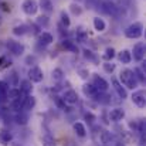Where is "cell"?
I'll list each match as a JSON object with an SVG mask.
<instances>
[{
    "label": "cell",
    "mask_w": 146,
    "mask_h": 146,
    "mask_svg": "<svg viewBox=\"0 0 146 146\" xmlns=\"http://www.w3.org/2000/svg\"><path fill=\"white\" fill-rule=\"evenodd\" d=\"M21 95H24L20 90H17V88H13V90H9L7 91V98H10L11 101L13 99H17L19 97H21Z\"/></svg>",
    "instance_id": "484cf974"
},
{
    "label": "cell",
    "mask_w": 146,
    "mask_h": 146,
    "mask_svg": "<svg viewBox=\"0 0 146 146\" xmlns=\"http://www.w3.org/2000/svg\"><path fill=\"white\" fill-rule=\"evenodd\" d=\"M132 101L136 106L139 108H145V104H146V95H145V91L143 90H139V91H135L132 94Z\"/></svg>",
    "instance_id": "ba28073f"
},
{
    "label": "cell",
    "mask_w": 146,
    "mask_h": 146,
    "mask_svg": "<svg viewBox=\"0 0 146 146\" xmlns=\"http://www.w3.org/2000/svg\"><path fill=\"white\" fill-rule=\"evenodd\" d=\"M119 80H121L122 85H125L126 88H131V90L136 88V85H138V81H136V78H135L133 71H132V70H128V68L121 71Z\"/></svg>",
    "instance_id": "6da1fadb"
},
{
    "label": "cell",
    "mask_w": 146,
    "mask_h": 146,
    "mask_svg": "<svg viewBox=\"0 0 146 146\" xmlns=\"http://www.w3.org/2000/svg\"><path fill=\"white\" fill-rule=\"evenodd\" d=\"M44 13H47V14H51L52 11H54V7H52V3H51V0H40V6H38Z\"/></svg>",
    "instance_id": "d6986e66"
},
{
    "label": "cell",
    "mask_w": 146,
    "mask_h": 146,
    "mask_svg": "<svg viewBox=\"0 0 146 146\" xmlns=\"http://www.w3.org/2000/svg\"><path fill=\"white\" fill-rule=\"evenodd\" d=\"M52 78H54L55 81H61V80H62V70L55 68V70L52 71Z\"/></svg>",
    "instance_id": "d590c367"
},
{
    "label": "cell",
    "mask_w": 146,
    "mask_h": 146,
    "mask_svg": "<svg viewBox=\"0 0 146 146\" xmlns=\"http://www.w3.org/2000/svg\"><path fill=\"white\" fill-rule=\"evenodd\" d=\"M118 58L122 64H129L132 61V52L129 50H122L118 52Z\"/></svg>",
    "instance_id": "5bb4252c"
},
{
    "label": "cell",
    "mask_w": 146,
    "mask_h": 146,
    "mask_svg": "<svg viewBox=\"0 0 146 146\" xmlns=\"http://www.w3.org/2000/svg\"><path fill=\"white\" fill-rule=\"evenodd\" d=\"M6 48L9 50L13 55H21L24 52V46L20 44L19 41H14V40H7L6 41Z\"/></svg>",
    "instance_id": "277c9868"
},
{
    "label": "cell",
    "mask_w": 146,
    "mask_h": 146,
    "mask_svg": "<svg viewBox=\"0 0 146 146\" xmlns=\"http://www.w3.org/2000/svg\"><path fill=\"white\" fill-rule=\"evenodd\" d=\"M101 10H102L105 14H109V16H113V17H116L118 13H119V7H118L113 1H111V0L102 1V3H101Z\"/></svg>",
    "instance_id": "3957f363"
},
{
    "label": "cell",
    "mask_w": 146,
    "mask_h": 146,
    "mask_svg": "<svg viewBox=\"0 0 146 146\" xmlns=\"http://www.w3.org/2000/svg\"><path fill=\"white\" fill-rule=\"evenodd\" d=\"M62 101H64L65 104L74 105V104H77V102H78V94H77L74 90H70V91H67V92L64 94Z\"/></svg>",
    "instance_id": "8fae6325"
},
{
    "label": "cell",
    "mask_w": 146,
    "mask_h": 146,
    "mask_svg": "<svg viewBox=\"0 0 146 146\" xmlns=\"http://www.w3.org/2000/svg\"><path fill=\"white\" fill-rule=\"evenodd\" d=\"M82 92H84L87 97H91V98H95V95L98 94L97 88H95L94 85H91V84H85V85L82 87Z\"/></svg>",
    "instance_id": "ffe728a7"
},
{
    "label": "cell",
    "mask_w": 146,
    "mask_h": 146,
    "mask_svg": "<svg viewBox=\"0 0 146 146\" xmlns=\"http://www.w3.org/2000/svg\"><path fill=\"white\" fill-rule=\"evenodd\" d=\"M92 85L97 88L98 92H106L108 88H109V84H108L102 77H99L98 74H94V84H92Z\"/></svg>",
    "instance_id": "52a82bcc"
},
{
    "label": "cell",
    "mask_w": 146,
    "mask_h": 146,
    "mask_svg": "<svg viewBox=\"0 0 146 146\" xmlns=\"http://www.w3.org/2000/svg\"><path fill=\"white\" fill-rule=\"evenodd\" d=\"M133 74H135V78L138 82H145V71L142 68H135Z\"/></svg>",
    "instance_id": "4316f807"
},
{
    "label": "cell",
    "mask_w": 146,
    "mask_h": 146,
    "mask_svg": "<svg viewBox=\"0 0 146 146\" xmlns=\"http://www.w3.org/2000/svg\"><path fill=\"white\" fill-rule=\"evenodd\" d=\"M43 146H57V145H55V142H54V139L51 136H44L43 138Z\"/></svg>",
    "instance_id": "8d00e7d4"
},
{
    "label": "cell",
    "mask_w": 146,
    "mask_h": 146,
    "mask_svg": "<svg viewBox=\"0 0 146 146\" xmlns=\"http://www.w3.org/2000/svg\"><path fill=\"white\" fill-rule=\"evenodd\" d=\"M112 141H113V138H112L111 132H108V131L101 132V142H102V145H111Z\"/></svg>",
    "instance_id": "cb8c5ba5"
},
{
    "label": "cell",
    "mask_w": 146,
    "mask_h": 146,
    "mask_svg": "<svg viewBox=\"0 0 146 146\" xmlns=\"http://www.w3.org/2000/svg\"><path fill=\"white\" fill-rule=\"evenodd\" d=\"M16 122L19 123V125H26L27 122H29V115H26V113H17L16 115Z\"/></svg>",
    "instance_id": "f1b7e54d"
},
{
    "label": "cell",
    "mask_w": 146,
    "mask_h": 146,
    "mask_svg": "<svg viewBox=\"0 0 146 146\" xmlns=\"http://www.w3.org/2000/svg\"><path fill=\"white\" fill-rule=\"evenodd\" d=\"M26 33H29V26H26V24H20V26H16L13 29L14 36H24Z\"/></svg>",
    "instance_id": "603a6c76"
},
{
    "label": "cell",
    "mask_w": 146,
    "mask_h": 146,
    "mask_svg": "<svg viewBox=\"0 0 146 146\" xmlns=\"http://www.w3.org/2000/svg\"><path fill=\"white\" fill-rule=\"evenodd\" d=\"M70 10H71V13L75 14V16H80V14L82 13V7H81L80 4H75V3H72V4L70 6Z\"/></svg>",
    "instance_id": "1f68e13d"
},
{
    "label": "cell",
    "mask_w": 146,
    "mask_h": 146,
    "mask_svg": "<svg viewBox=\"0 0 146 146\" xmlns=\"http://www.w3.org/2000/svg\"><path fill=\"white\" fill-rule=\"evenodd\" d=\"M48 23H50V20H48V17L47 16H40L38 19H37V24L41 27V26H48Z\"/></svg>",
    "instance_id": "e575fe53"
},
{
    "label": "cell",
    "mask_w": 146,
    "mask_h": 146,
    "mask_svg": "<svg viewBox=\"0 0 146 146\" xmlns=\"http://www.w3.org/2000/svg\"><path fill=\"white\" fill-rule=\"evenodd\" d=\"M21 9H23V11L26 14L34 16L37 13V10H38V4H37L36 0H24L23 4H21Z\"/></svg>",
    "instance_id": "5b68a950"
},
{
    "label": "cell",
    "mask_w": 146,
    "mask_h": 146,
    "mask_svg": "<svg viewBox=\"0 0 146 146\" xmlns=\"http://www.w3.org/2000/svg\"><path fill=\"white\" fill-rule=\"evenodd\" d=\"M43 78H44V75H43V71H41L40 67L34 65L29 70V80L31 82H41Z\"/></svg>",
    "instance_id": "8992f818"
},
{
    "label": "cell",
    "mask_w": 146,
    "mask_h": 146,
    "mask_svg": "<svg viewBox=\"0 0 146 146\" xmlns=\"http://www.w3.org/2000/svg\"><path fill=\"white\" fill-rule=\"evenodd\" d=\"M115 55H116V51L112 48V47H108V48L105 50V54L102 55V58H104L105 61H111Z\"/></svg>",
    "instance_id": "83f0119b"
},
{
    "label": "cell",
    "mask_w": 146,
    "mask_h": 146,
    "mask_svg": "<svg viewBox=\"0 0 146 146\" xmlns=\"http://www.w3.org/2000/svg\"><path fill=\"white\" fill-rule=\"evenodd\" d=\"M115 146H125L122 142H118V143H115Z\"/></svg>",
    "instance_id": "7bdbcfd3"
},
{
    "label": "cell",
    "mask_w": 146,
    "mask_h": 146,
    "mask_svg": "<svg viewBox=\"0 0 146 146\" xmlns=\"http://www.w3.org/2000/svg\"><path fill=\"white\" fill-rule=\"evenodd\" d=\"M52 41H54L52 36H51L50 33H47V31L38 34V44H40V46H50Z\"/></svg>",
    "instance_id": "4fadbf2b"
},
{
    "label": "cell",
    "mask_w": 146,
    "mask_h": 146,
    "mask_svg": "<svg viewBox=\"0 0 146 146\" xmlns=\"http://www.w3.org/2000/svg\"><path fill=\"white\" fill-rule=\"evenodd\" d=\"M24 97H26V95H21V97H19L17 99H13V102H11V109H13V111H16V112H21V111H23Z\"/></svg>",
    "instance_id": "2e32d148"
},
{
    "label": "cell",
    "mask_w": 146,
    "mask_h": 146,
    "mask_svg": "<svg viewBox=\"0 0 146 146\" xmlns=\"http://www.w3.org/2000/svg\"><path fill=\"white\" fill-rule=\"evenodd\" d=\"M85 119H87V122L92 123V122L95 121V116H94L92 113H85Z\"/></svg>",
    "instance_id": "ab89813d"
},
{
    "label": "cell",
    "mask_w": 146,
    "mask_h": 146,
    "mask_svg": "<svg viewBox=\"0 0 146 146\" xmlns=\"http://www.w3.org/2000/svg\"><path fill=\"white\" fill-rule=\"evenodd\" d=\"M11 65V60L6 55L0 57V70H4V68H9Z\"/></svg>",
    "instance_id": "f546056e"
},
{
    "label": "cell",
    "mask_w": 146,
    "mask_h": 146,
    "mask_svg": "<svg viewBox=\"0 0 146 146\" xmlns=\"http://www.w3.org/2000/svg\"><path fill=\"white\" fill-rule=\"evenodd\" d=\"M62 47L67 50V51H70V52H74V54H77L78 52V47H77V44L74 43V41H71V40H67V38H64L62 40Z\"/></svg>",
    "instance_id": "e0dca14e"
},
{
    "label": "cell",
    "mask_w": 146,
    "mask_h": 146,
    "mask_svg": "<svg viewBox=\"0 0 146 146\" xmlns=\"http://www.w3.org/2000/svg\"><path fill=\"white\" fill-rule=\"evenodd\" d=\"M77 40H78V43H84L87 40V33L82 29H78L77 30Z\"/></svg>",
    "instance_id": "d6a6232c"
},
{
    "label": "cell",
    "mask_w": 146,
    "mask_h": 146,
    "mask_svg": "<svg viewBox=\"0 0 146 146\" xmlns=\"http://www.w3.org/2000/svg\"><path fill=\"white\" fill-rule=\"evenodd\" d=\"M112 85H113V90L116 91V94H118V97L121 98V99H126L128 98V92H126V90L119 84V81L118 80H112Z\"/></svg>",
    "instance_id": "7c38bea8"
},
{
    "label": "cell",
    "mask_w": 146,
    "mask_h": 146,
    "mask_svg": "<svg viewBox=\"0 0 146 146\" xmlns=\"http://www.w3.org/2000/svg\"><path fill=\"white\" fill-rule=\"evenodd\" d=\"M0 23H1V17H0Z\"/></svg>",
    "instance_id": "ee69618b"
},
{
    "label": "cell",
    "mask_w": 146,
    "mask_h": 146,
    "mask_svg": "<svg viewBox=\"0 0 146 146\" xmlns=\"http://www.w3.org/2000/svg\"><path fill=\"white\" fill-rule=\"evenodd\" d=\"M145 43H136L135 46H133V58L136 60V61H143V58H145Z\"/></svg>",
    "instance_id": "9c48e42d"
},
{
    "label": "cell",
    "mask_w": 146,
    "mask_h": 146,
    "mask_svg": "<svg viewBox=\"0 0 146 146\" xmlns=\"http://www.w3.org/2000/svg\"><path fill=\"white\" fill-rule=\"evenodd\" d=\"M82 52H84V57H85L87 60H90V61H95V55H94V52H92L91 50L85 48Z\"/></svg>",
    "instance_id": "74e56055"
},
{
    "label": "cell",
    "mask_w": 146,
    "mask_h": 146,
    "mask_svg": "<svg viewBox=\"0 0 146 146\" xmlns=\"http://www.w3.org/2000/svg\"><path fill=\"white\" fill-rule=\"evenodd\" d=\"M11 139H13V135H11V132H9V131H0V143L3 146H7L10 142H11Z\"/></svg>",
    "instance_id": "9a60e30c"
},
{
    "label": "cell",
    "mask_w": 146,
    "mask_h": 146,
    "mask_svg": "<svg viewBox=\"0 0 146 146\" xmlns=\"http://www.w3.org/2000/svg\"><path fill=\"white\" fill-rule=\"evenodd\" d=\"M60 19H61V24H62L64 27H70V24H71V20H70V17H68V14H67L65 11H61V14H60Z\"/></svg>",
    "instance_id": "4dcf8cb0"
},
{
    "label": "cell",
    "mask_w": 146,
    "mask_h": 146,
    "mask_svg": "<svg viewBox=\"0 0 146 146\" xmlns=\"http://www.w3.org/2000/svg\"><path fill=\"white\" fill-rule=\"evenodd\" d=\"M123 118H125V111L121 108H115L109 112V121H112V122H119Z\"/></svg>",
    "instance_id": "30bf717a"
},
{
    "label": "cell",
    "mask_w": 146,
    "mask_h": 146,
    "mask_svg": "<svg viewBox=\"0 0 146 146\" xmlns=\"http://www.w3.org/2000/svg\"><path fill=\"white\" fill-rule=\"evenodd\" d=\"M34 106H36V98L33 97V95H26V97H24V105H23V109L30 111V109H33Z\"/></svg>",
    "instance_id": "44dd1931"
},
{
    "label": "cell",
    "mask_w": 146,
    "mask_h": 146,
    "mask_svg": "<svg viewBox=\"0 0 146 146\" xmlns=\"http://www.w3.org/2000/svg\"><path fill=\"white\" fill-rule=\"evenodd\" d=\"M24 95H30L31 94V91H33V85H31V81H29V80H24V81H21V84H20V88H19Z\"/></svg>",
    "instance_id": "ac0fdd59"
},
{
    "label": "cell",
    "mask_w": 146,
    "mask_h": 146,
    "mask_svg": "<svg viewBox=\"0 0 146 146\" xmlns=\"http://www.w3.org/2000/svg\"><path fill=\"white\" fill-rule=\"evenodd\" d=\"M94 29L97 30L98 33H102V31L106 29V24H105V21H104L102 19L95 17V19H94Z\"/></svg>",
    "instance_id": "d4e9b609"
},
{
    "label": "cell",
    "mask_w": 146,
    "mask_h": 146,
    "mask_svg": "<svg viewBox=\"0 0 146 146\" xmlns=\"http://www.w3.org/2000/svg\"><path fill=\"white\" fill-rule=\"evenodd\" d=\"M104 71L108 72V74H112V72L115 71V64H112V62H109V61H105V64H104Z\"/></svg>",
    "instance_id": "836d02e7"
},
{
    "label": "cell",
    "mask_w": 146,
    "mask_h": 146,
    "mask_svg": "<svg viewBox=\"0 0 146 146\" xmlns=\"http://www.w3.org/2000/svg\"><path fill=\"white\" fill-rule=\"evenodd\" d=\"M142 34H143V24L139 23V21H136V23L128 26L126 30H125V36H126L128 38H132V40L142 37Z\"/></svg>",
    "instance_id": "7a4b0ae2"
},
{
    "label": "cell",
    "mask_w": 146,
    "mask_h": 146,
    "mask_svg": "<svg viewBox=\"0 0 146 146\" xmlns=\"http://www.w3.org/2000/svg\"><path fill=\"white\" fill-rule=\"evenodd\" d=\"M78 72H80V75H81V78H88L90 77V72H88V70H84V68H80L78 70Z\"/></svg>",
    "instance_id": "f35d334b"
},
{
    "label": "cell",
    "mask_w": 146,
    "mask_h": 146,
    "mask_svg": "<svg viewBox=\"0 0 146 146\" xmlns=\"http://www.w3.org/2000/svg\"><path fill=\"white\" fill-rule=\"evenodd\" d=\"M26 62H27V64H30V62H36V57H27Z\"/></svg>",
    "instance_id": "b9f144b4"
},
{
    "label": "cell",
    "mask_w": 146,
    "mask_h": 146,
    "mask_svg": "<svg viewBox=\"0 0 146 146\" xmlns=\"http://www.w3.org/2000/svg\"><path fill=\"white\" fill-rule=\"evenodd\" d=\"M74 131H75V133H77L80 138L87 136V129H85V126H84L81 122H75V123H74Z\"/></svg>",
    "instance_id": "7402d4cb"
},
{
    "label": "cell",
    "mask_w": 146,
    "mask_h": 146,
    "mask_svg": "<svg viewBox=\"0 0 146 146\" xmlns=\"http://www.w3.org/2000/svg\"><path fill=\"white\" fill-rule=\"evenodd\" d=\"M11 84L13 85H17V72L16 71L11 72Z\"/></svg>",
    "instance_id": "60d3db41"
}]
</instances>
